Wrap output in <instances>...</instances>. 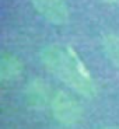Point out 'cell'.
Listing matches in <instances>:
<instances>
[{
    "instance_id": "cell-1",
    "label": "cell",
    "mask_w": 119,
    "mask_h": 129,
    "mask_svg": "<svg viewBox=\"0 0 119 129\" xmlns=\"http://www.w3.org/2000/svg\"><path fill=\"white\" fill-rule=\"evenodd\" d=\"M39 59L55 77L74 93L86 98H94L98 94L95 80L73 49H64L55 44H48L41 48Z\"/></svg>"
},
{
    "instance_id": "cell-6",
    "label": "cell",
    "mask_w": 119,
    "mask_h": 129,
    "mask_svg": "<svg viewBox=\"0 0 119 129\" xmlns=\"http://www.w3.org/2000/svg\"><path fill=\"white\" fill-rule=\"evenodd\" d=\"M101 48L106 59L116 68H119V34L106 32L101 38Z\"/></svg>"
},
{
    "instance_id": "cell-8",
    "label": "cell",
    "mask_w": 119,
    "mask_h": 129,
    "mask_svg": "<svg viewBox=\"0 0 119 129\" xmlns=\"http://www.w3.org/2000/svg\"><path fill=\"white\" fill-rule=\"evenodd\" d=\"M102 129H118V128H112V126H108V128H102Z\"/></svg>"
},
{
    "instance_id": "cell-5",
    "label": "cell",
    "mask_w": 119,
    "mask_h": 129,
    "mask_svg": "<svg viewBox=\"0 0 119 129\" xmlns=\"http://www.w3.org/2000/svg\"><path fill=\"white\" fill-rule=\"evenodd\" d=\"M24 63L14 53L3 52L0 56V80L3 83L14 81L23 74Z\"/></svg>"
},
{
    "instance_id": "cell-2",
    "label": "cell",
    "mask_w": 119,
    "mask_h": 129,
    "mask_svg": "<svg viewBox=\"0 0 119 129\" xmlns=\"http://www.w3.org/2000/svg\"><path fill=\"white\" fill-rule=\"evenodd\" d=\"M51 111L56 122L67 128L76 126L83 119V107L80 105V103L62 90L56 91L52 98Z\"/></svg>"
},
{
    "instance_id": "cell-4",
    "label": "cell",
    "mask_w": 119,
    "mask_h": 129,
    "mask_svg": "<svg viewBox=\"0 0 119 129\" xmlns=\"http://www.w3.org/2000/svg\"><path fill=\"white\" fill-rule=\"evenodd\" d=\"M55 94L52 93V88L44 79L35 77L28 81L25 87V98L29 107L35 110H42L46 105L51 107L52 98Z\"/></svg>"
},
{
    "instance_id": "cell-3",
    "label": "cell",
    "mask_w": 119,
    "mask_h": 129,
    "mask_svg": "<svg viewBox=\"0 0 119 129\" xmlns=\"http://www.w3.org/2000/svg\"><path fill=\"white\" fill-rule=\"evenodd\" d=\"M29 3L52 25H66L70 20V10L66 0H29Z\"/></svg>"
},
{
    "instance_id": "cell-7",
    "label": "cell",
    "mask_w": 119,
    "mask_h": 129,
    "mask_svg": "<svg viewBox=\"0 0 119 129\" xmlns=\"http://www.w3.org/2000/svg\"><path fill=\"white\" fill-rule=\"evenodd\" d=\"M102 2H105L108 4H119V0H102Z\"/></svg>"
}]
</instances>
